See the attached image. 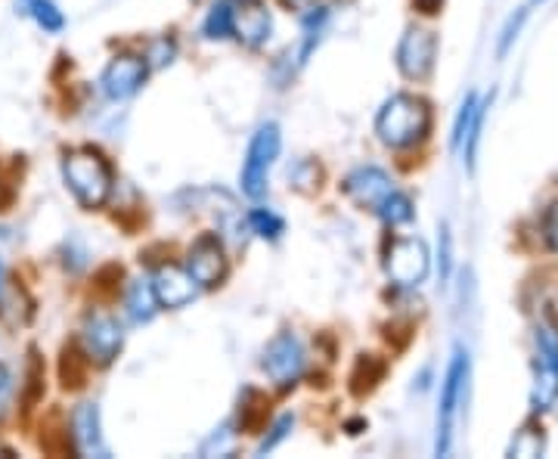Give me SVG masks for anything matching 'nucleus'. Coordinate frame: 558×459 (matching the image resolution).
<instances>
[{"mask_svg": "<svg viewBox=\"0 0 558 459\" xmlns=\"http://www.w3.org/2000/svg\"><path fill=\"white\" fill-rule=\"evenodd\" d=\"M465 391H469V358L457 351V358L447 370V379H444V391H440L438 444H435L438 457H447L453 447V428H457L459 407L465 403Z\"/></svg>", "mask_w": 558, "mask_h": 459, "instance_id": "obj_3", "label": "nucleus"}, {"mask_svg": "<svg viewBox=\"0 0 558 459\" xmlns=\"http://www.w3.org/2000/svg\"><path fill=\"white\" fill-rule=\"evenodd\" d=\"M531 3H546V0H531Z\"/></svg>", "mask_w": 558, "mask_h": 459, "instance_id": "obj_32", "label": "nucleus"}, {"mask_svg": "<svg viewBox=\"0 0 558 459\" xmlns=\"http://www.w3.org/2000/svg\"><path fill=\"white\" fill-rule=\"evenodd\" d=\"M475 109H478V97H475V94H469L465 102H462V109H459L457 124H453V146H457V149L465 143L469 124H472V119H475Z\"/></svg>", "mask_w": 558, "mask_h": 459, "instance_id": "obj_23", "label": "nucleus"}, {"mask_svg": "<svg viewBox=\"0 0 558 459\" xmlns=\"http://www.w3.org/2000/svg\"><path fill=\"white\" fill-rule=\"evenodd\" d=\"M286 3H295V7H304V3H311V0H286Z\"/></svg>", "mask_w": 558, "mask_h": 459, "instance_id": "obj_30", "label": "nucleus"}, {"mask_svg": "<svg viewBox=\"0 0 558 459\" xmlns=\"http://www.w3.org/2000/svg\"><path fill=\"white\" fill-rule=\"evenodd\" d=\"M62 178L84 208H100L112 193V168L97 149H72L62 159Z\"/></svg>", "mask_w": 558, "mask_h": 459, "instance_id": "obj_2", "label": "nucleus"}, {"mask_svg": "<svg viewBox=\"0 0 558 459\" xmlns=\"http://www.w3.org/2000/svg\"><path fill=\"white\" fill-rule=\"evenodd\" d=\"M432 128V112L428 102L416 100L410 94H398L385 102L376 116V134L385 146L391 149H407L418 143Z\"/></svg>", "mask_w": 558, "mask_h": 459, "instance_id": "obj_1", "label": "nucleus"}, {"mask_svg": "<svg viewBox=\"0 0 558 459\" xmlns=\"http://www.w3.org/2000/svg\"><path fill=\"white\" fill-rule=\"evenodd\" d=\"M248 224H252V230H255L258 237H264V240H277L279 233L286 230L282 218L274 215V212H267V208H255V212L248 215Z\"/></svg>", "mask_w": 558, "mask_h": 459, "instance_id": "obj_22", "label": "nucleus"}, {"mask_svg": "<svg viewBox=\"0 0 558 459\" xmlns=\"http://www.w3.org/2000/svg\"><path fill=\"white\" fill-rule=\"evenodd\" d=\"M292 425H295V416H292V413H286V416H279L277 425L270 428V435H267V438H264V440H260V444H258V454H267V450H274V447H277L279 440L289 438V428H292Z\"/></svg>", "mask_w": 558, "mask_h": 459, "instance_id": "obj_24", "label": "nucleus"}, {"mask_svg": "<svg viewBox=\"0 0 558 459\" xmlns=\"http://www.w3.org/2000/svg\"><path fill=\"white\" fill-rule=\"evenodd\" d=\"M153 292H156V301L161 307H183L190 301L196 299V280L190 277L186 267H178V264H161L153 274Z\"/></svg>", "mask_w": 558, "mask_h": 459, "instance_id": "obj_13", "label": "nucleus"}, {"mask_svg": "<svg viewBox=\"0 0 558 459\" xmlns=\"http://www.w3.org/2000/svg\"><path fill=\"white\" fill-rule=\"evenodd\" d=\"M72 440H75V450L81 457H109V447L102 440L100 432V410L97 403H78L75 413H72Z\"/></svg>", "mask_w": 558, "mask_h": 459, "instance_id": "obj_14", "label": "nucleus"}, {"mask_svg": "<svg viewBox=\"0 0 558 459\" xmlns=\"http://www.w3.org/2000/svg\"><path fill=\"white\" fill-rule=\"evenodd\" d=\"M279 146H282V137H279L277 124H264L248 143V156H245V165H242V193L248 200L264 196L270 168H274V161L279 156Z\"/></svg>", "mask_w": 558, "mask_h": 459, "instance_id": "obj_4", "label": "nucleus"}, {"mask_svg": "<svg viewBox=\"0 0 558 459\" xmlns=\"http://www.w3.org/2000/svg\"><path fill=\"white\" fill-rule=\"evenodd\" d=\"M174 53H178V47H174V40L161 38L153 44V50H149V57H146V62H149V69L153 65H165V62L174 60Z\"/></svg>", "mask_w": 558, "mask_h": 459, "instance_id": "obj_26", "label": "nucleus"}, {"mask_svg": "<svg viewBox=\"0 0 558 459\" xmlns=\"http://www.w3.org/2000/svg\"><path fill=\"white\" fill-rule=\"evenodd\" d=\"M438 38L428 28H410L398 44V69L403 78L425 81L435 69Z\"/></svg>", "mask_w": 558, "mask_h": 459, "instance_id": "obj_7", "label": "nucleus"}, {"mask_svg": "<svg viewBox=\"0 0 558 459\" xmlns=\"http://www.w3.org/2000/svg\"><path fill=\"white\" fill-rule=\"evenodd\" d=\"M13 398V373L0 363V416L7 413V403Z\"/></svg>", "mask_w": 558, "mask_h": 459, "instance_id": "obj_28", "label": "nucleus"}, {"mask_svg": "<svg viewBox=\"0 0 558 459\" xmlns=\"http://www.w3.org/2000/svg\"><path fill=\"white\" fill-rule=\"evenodd\" d=\"M543 237H546V245L558 252V202L549 205V212H546V218H543Z\"/></svg>", "mask_w": 558, "mask_h": 459, "instance_id": "obj_27", "label": "nucleus"}, {"mask_svg": "<svg viewBox=\"0 0 558 459\" xmlns=\"http://www.w3.org/2000/svg\"><path fill=\"white\" fill-rule=\"evenodd\" d=\"M543 447H546L543 428H539L537 422H527V425H521V432H515V438L509 444V457L534 459L543 454Z\"/></svg>", "mask_w": 558, "mask_h": 459, "instance_id": "obj_17", "label": "nucleus"}, {"mask_svg": "<svg viewBox=\"0 0 558 459\" xmlns=\"http://www.w3.org/2000/svg\"><path fill=\"white\" fill-rule=\"evenodd\" d=\"M156 307H159V301H156V292H153V282H131V289H128V314H131V319L134 323H146V319H153Z\"/></svg>", "mask_w": 558, "mask_h": 459, "instance_id": "obj_15", "label": "nucleus"}, {"mask_svg": "<svg viewBox=\"0 0 558 459\" xmlns=\"http://www.w3.org/2000/svg\"><path fill=\"white\" fill-rule=\"evenodd\" d=\"M230 22H233V0H220V3L211 7L208 20L202 25V32H205V38L211 40L230 38Z\"/></svg>", "mask_w": 558, "mask_h": 459, "instance_id": "obj_19", "label": "nucleus"}, {"mask_svg": "<svg viewBox=\"0 0 558 459\" xmlns=\"http://www.w3.org/2000/svg\"><path fill=\"white\" fill-rule=\"evenodd\" d=\"M0 289H3V264H0Z\"/></svg>", "mask_w": 558, "mask_h": 459, "instance_id": "obj_31", "label": "nucleus"}, {"mask_svg": "<svg viewBox=\"0 0 558 459\" xmlns=\"http://www.w3.org/2000/svg\"><path fill=\"white\" fill-rule=\"evenodd\" d=\"M428 245L416 237H400L388 249H385V274L391 277V282H398L403 289L418 286L428 277Z\"/></svg>", "mask_w": 558, "mask_h": 459, "instance_id": "obj_5", "label": "nucleus"}, {"mask_svg": "<svg viewBox=\"0 0 558 459\" xmlns=\"http://www.w3.org/2000/svg\"><path fill=\"white\" fill-rule=\"evenodd\" d=\"M416 3L425 10V13H435V10L440 7V0H416Z\"/></svg>", "mask_w": 558, "mask_h": 459, "instance_id": "obj_29", "label": "nucleus"}, {"mask_svg": "<svg viewBox=\"0 0 558 459\" xmlns=\"http://www.w3.org/2000/svg\"><path fill=\"white\" fill-rule=\"evenodd\" d=\"M376 215H379L388 227H400V224L413 220V202H410V196H403L400 190H395L388 200L381 202V208Z\"/></svg>", "mask_w": 558, "mask_h": 459, "instance_id": "obj_20", "label": "nucleus"}, {"mask_svg": "<svg viewBox=\"0 0 558 459\" xmlns=\"http://www.w3.org/2000/svg\"><path fill=\"white\" fill-rule=\"evenodd\" d=\"M146 75H149V62H146V57L121 53V57H116V60L106 65V72H102V94H106L109 100H128V97H134L140 87H143Z\"/></svg>", "mask_w": 558, "mask_h": 459, "instance_id": "obj_9", "label": "nucleus"}, {"mask_svg": "<svg viewBox=\"0 0 558 459\" xmlns=\"http://www.w3.org/2000/svg\"><path fill=\"white\" fill-rule=\"evenodd\" d=\"M186 270L190 277L196 280L199 289H215L227 277V255H223V245L218 237H202L193 242L190 249V261H186Z\"/></svg>", "mask_w": 558, "mask_h": 459, "instance_id": "obj_11", "label": "nucleus"}, {"mask_svg": "<svg viewBox=\"0 0 558 459\" xmlns=\"http://www.w3.org/2000/svg\"><path fill=\"white\" fill-rule=\"evenodd\" d=\"M558 398V370L546 360H537V382H534V395L531 403L534 410H549L553 400Z\"/></svg>", "mask_w": 558, "mask_h": 459, "instance_id": "obj_16", "label": "nucleus"}, {"mask_svg": "<svg viewBox=\"0 0 558 459\" xmlns=\"http://www.w3.org/2000/svg\"><path fill=\"white\" fill-rule=\"evenodd\" d=\"M527 20V10H519L512 20L506 22V28H502V38H499V47H497V53L499 57H506L509 53V47H512V40L519 38V32H521V22Z\"/></svg>", "mask_w": 558, "mask_h": 459, "instance_id": "obj_25", "label": "nucleus"}, {"mask_svg": "<svg viewBox=\"0 0 558 459\" xmlns=\"http://www.w3.org/2000/svg\"><path fill=\"white\" fill-rule=\"evenodd\" d=\"M22 7H25V13L38 22L44 32L57 35V32L65 28V16H62L60 7L53 0H22Z\"/></svg>", "mask_w": 558, "mask_h": 459, "instance_id": "obj_18", "label": "nucleus"}, {"mask_svg": "<svg viewBox=\"0 0 558 459\" xmlns=\"http://www.w3.org/2000/svg\"><path fill=\"white\" fill-rule=\"evenodd\" d=\"M274 32V20L267 13V7H260L258 0H233V22H230V35L245 44V47H260Z\"/></svg>", "mask_w": 558, "mask_h": 459, "instance_id": "obj_12", "label": "nucleus"}, {"mask_svg": "<svg viewBox=\"0 0 558 459\" xmlns=\"http://www.w3.org/2000/svg\"><path fill=\"white\" fill-rule=\"evenodd\" d=\"M260 366H264V373L270 376V382H277L279 388L295 385L301 376V370H304V345H301L299 336L279 333L277 339L267 345Z\"/></svg>", "mask_w": 558, "mask_h": 459, "instance_id": "obj_6", "label": "nucleus"}, {"mask_svg": "<svg viewBox=\"0 0 558 459\" xmlns=\"http://www.w3.org/2000/svg\"><path fill=\"white\" fill-rule=\"evenodd\" d=\"M395 180L388 178L381 168H357L344 178V196L369 212H379L381 202L395 193Z\"/></svg>", "mask_w": 558, "mask_h": 459, "instance_id": "obj_10", "label": "nucleus"}, {"mask_svg": "<svg viewBox=\"0 0 558 459\" xmlns=\"http://www.w3.org/2000/svg\"><path fill=\"white\" fill-rule=\"evenodd\" d=\"M81 345H84V354L94 363H100V366L112 363L119 358L121 345H124L119 319H112L109 314H90L84 319V329H81Z\"/></svg>", "mask_w": 558, "mask_h": 459, "instance_id": "obj_8", "label": "nucleus"}, {"mask_svg": "<svg viewBox=\"0 0 558 459\" xmlns=\"http://www.w3.org/2000/svg\"><path fill=\"white\" fill-rule=\"evenodd\" d=\"M487 109H490V100L478 102V109H475V119H472V124H469V134H465V161H469V168H475V156H478L481 131H484Z\"/></svg>", "mask_w": 558, "mask_h": 459, "instance_id": "obj_21", "label": "nucleus"}]
</instances>
